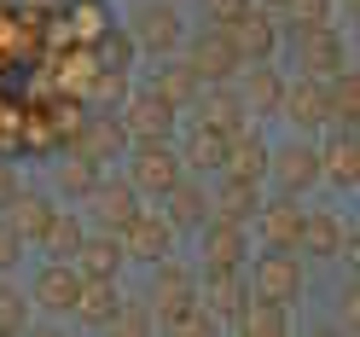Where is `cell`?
<instances>
[{
    "label": "cell",
    "instance_id": "obj_1",
    "mask_svg": "<svg viewBox=\"0 0 360 337\" xmlns=\"http://www.w3.org/2000/svg\"><path fill=\"white\" fill-rule=\"evenodd\" d=\"M186 157H180V146L169 140H134L128 151V181L140 186V198H163L174 181H186Z\"/></svg>",
    "mask_w": 360,
    "mask_h": 337
},
{
    "label": "cell",
    "instance_id": "obj_2",
    "mask_svg": "<svg viewBox=\"0 0 360 337\" xmlns=\"http://www.w3.org/2000/svg\"><path fill=\"white\" fill-rule=\"evenodd\" d=\"M128 35L140 41V53H151V58H169V53L186 47V24H180V12L169 0H140V6L128 12Z\"/></svg>",
    "mask_w": 360,
    "mask_h": 337
},
{
    "label": "cell",
    "instance_id": "obj_3",
    "mask_svg": "<svg viewBox=\"0 0 360 337\" xmlns=\"http://www.w3.org/2000/svg\"><path fill=\"white\" fill-rule=\"evenodd\" d=\"M267 181H274V192H290L302 198L326 181V163H320V146L308 140V134H297L290 146H274V163H267Z\"/></svg>",
    "mask_w": 360,
    "mask_h": 337
},
{
    "label": "cell",
    "instance_id": "obj_4",
    "mask_svg": "<svg viewBox=\"0 0 360 337\" xmlns=\"http://www.w3.org/2000/svg\"><path fill=\"white\" fill-rule=\"evenodd\" d=\"M290 58H297V70L302 76H337V70H349V53H343V41H337L331 24H297L290 30Z\"/></svg>",
    "mask_w": 360,
    "mask_h": 337
},
{
    "label": "cell",
    "instance_id": "obj_5",
    "mask_svg": "<svg viewBox=\"0 0 360 337\" xmlns=\"http://www.w3.org/2000/svg\"><path fill=\"white\" fill-rule=\"evenodd\" d=\"M151 308H157V326H163V331H180V320H186V314L198 308V285H192V274H186V267H180L174 256L157 262Z\"/></svg>",
    "mask_w": 360,
    "mask_h": 337
},
{
    "label": "cell",
    "instance_id": "obj_6",
    "mask_svg": "<svg viewBox=\"0 0 360 337\" xmlns=\"http://www.w3.org/2000/svg\"><path fill=\"white\" fill-rule=\"evenodd\" d=\"M250 297H267V303H297L302 297V250H274L267 244V256H256L250 267Z\"/></svg>",
    "mask_w": 360,
    "mask_h": 337
},
{
    "label": "cell",
    "instance_id": "obj_7",
    "mask_svg": "<svg viewBox=\"0 0 360 337\" xmlns=\"http://www.w3.org/2000/svg\"><path fill=\"white\" fill-rule=\"evenodd\" d=\"M233 35V47L244 53V64H256V58H274L279 53V18H274V6H262V0H250V6H244L238 18H227V24H221Z\"/></svg>",
    "mask_w": 360,
    "mask_h": 337
},
{
    "label": "cell",
    "instance_id": "obj_8",
    "mask_svg": "<svg viewBox=\"0 0 360 337\" xmlns=\"http://www.w3.org/2000/svg\"><path fill=\"white\" fill-rule=\"evenodd\" d=\"M186 58H192V70L204 76V82H233V76H244V53L233 47V35L221 30V24L198 30V35L186 41Z\"/></svg>",
    "mask_w": 360,
    "mask_h": 337
},
{
    "label": "cell",
    "instance_id": "obj_9",
    "mask_svg": "<svg viewBox=\"0 0 360 337\" xmlns=\"http://www.w3.org/2000/svg\"><path fill=\"white\" fill-rule=\"evenodd\" d=\"M250 221H227V215H210L204 227H198V256L204 267H244L250 262Z\"/></svg>",
    "mask_w": 360,
    "mask_h": 337
},
{
    "label": "cell",
    "instance_id": "obj_10",
    "mask_svg": "<svg viewBox=\"0 0 360 337\" xmlns=\"http://www.w3.org/2000/svg\"><path fill=\"white\" fill-rule=\"evenodd\" d=\"M198 297L210 303V314L227 331H238L244 303H250V274H244V267H204V291H198Z\"/></svg>",
    "mask_w": 360,
    "mask_h": 337
},
{
    "label": "cell",
    "instance_id": "obj_11",
    "mask_svg": "<svg viewBox=\"0 0 360 337\" xmlns=\"http://www.w3.org/2000/svg\"><path fill=\"white\" fill-rule=\"evenodd\" d=\"M122 250H128V262H163V256H174V221L163 215V210H140L122 227Z\"/></svg>",
    "mask_w": 360,
    "mask_h": 337
},
{
    "label": "cell",
    "instance_id": "obj_12",
    "mask_svg": "<svg viewBox=\"0 0 360 337\" xmlns=\"http://www.w3.org/2000/svg\"><path fill=\"white\" fill-rule=\"evenodd\" d=\"M70 146L87 151V157H99V163H117V157L134 151V134L122 122V110H117V117H110V110H94V117H82V128H76Z\"/></svg>",
    "mask_w": 360,
    "mask_h": 337
},
{
    "label": "cell",
    "instance_id": "obj_13",
    "mask_svg": "<svg viewBox=\"0 0 360 337\" xmlns=\"http://www.w3.org/2000/svg\"><path fill=\"white\" fill-rule=\"evenodd\" d=\"M256 227H262V244H274V250H302V227H308V210H302V198L274 192V198L262 204Z\"/></svg>",
    "mask_w": 360,
    "mask_h": 337
},
{
    "label": "cell",
    "instance_id": "obj_14",
    "mask_svg": "<svg viewBox=\"0 0 360 337\" xmlns=\"http://www.w3.org/2000/svg\"><path fill=\"white\" fill-rule=\"evenodd\" d=\"M174 110H180V105H169V99L146 82L140 94H128L122 122H128V134H134V140H169V134H174Z\"/></svg>",
    "mask_w": 360,
    "mask_h": 337
},
{
    "label": "cell",
    "instance_id": "obj_15",
    "mask_svg": "<svg viewBox=\"0 0 360 337\" xmlns=\"http://www.w3.org/2000/svg\"><path fill=\"white\" fill-rule=\"evenodd\" d=\"M279 117L297 128V134H314V128H326L331 122V105H326V76H297L285 87V105H279Z\"/></svg>",
    "mask_w": 360,
    "mask_h": 337
},
{
    "label": "cell",
    "instance_id": "obj_16",
    "mask_svg": "<svg viewBox=\"0 0 360 337\" xmlns=\"http://www.w3.org/2000/svg\"><path fill=\"white\" fill-rule=\"evenodd\" d=\"M82 285H87V279H82V267H76V262H47V267L35 274V291H30V297L47 308V314H76Z\"/></svg>",
    "mask_w": 360,
    "mask_h": 337
},
{
    "label": "cell",
    "instance_id": "obj_17",
    "mask_svg": "<svg viewBox=\"0 0 360 337\" xmlns=\"http://www.w3.org/2000/svg\"><path fill=\"white\" fill-rule=\"evenodd\" d=\"M198 117H204L210 128H221V134H238L244 122H250V105H244V87H233V82H204V94H198Z\"/></svg>",
    "mask_w": 360,
    "mask_h": 337
},
{
    "label": "cell",
    "instance_id": "obj_18",
    "mask_svg": "<svg viewBox=\"0 0 360 337\" xmlns=\"http://www.w3.org/2000/svg\"><path fill=\"white\" fill-rule=\"evenodd\" d=\"M320 163H326V181L331 186L360 192V128H337L331 140L320 146Z\"/></svg>",
    "mask_w": 360,
    "mask_h": 337
},
{
    "label": "cell",
    "instance_id": "obj_19",
    "mask_svg": "<svg viewBox=\"0 0 360 337\" xmlns=\"http://www.w3.org/2000/svg\"><path fill=\"white\" fill-rule=\"evenodd\" d=\"M244 105H250V117H279V105H285V76L274 70V58H256V64H244Z\"/></svg>",
    "mask_w": 360,
    "mask_h": 337
},
{
    "label": "cell",
    "instance_id": "obj_20",
    "mask_svg": "<svg viewBox=\"0 0 360 337\" xmlns=\"http://www.w3.org/2000/svg\"><path fill=\"white\" fill-rule=\"evenodd\" d=\"M215 215H227V221H256L262 215V181H250V174H227L221 169V181H215Z\"/></svg>",
    "mask_w": 360,
    "mask_h": 337
},
{
    "label": "cell",
    "instance_id": "obj_21",
    "mask_svg": "<svg viewBox=\"0 0 360 337\" xmlns=\"http://www.w3.org/2000/svg\"><path fill=\"white\" fill-rule=\"evenodd\" d=\"M210 192L204 186H198V174H186V181H174L169 192H163V215L174 221V233H198V227H204V221H210Z\"/></svg>",
    "mask_w": 360,
    "mask_h": 337
},
{
    "label": "cell",
    "instance_id": "obj_22",
    "mask_svg": "<svg viewBox=\"0 0 360 337\" xmlns=\"http://www.w3.org/2000/svg\"><path fill=\"white\" fill-rule=\"evenodd\" d=\"M87 204H94V215H99L105 233H122L128 221L140 215V186H134L128 174H122V181H99V192L87 198Z\"/></svg>",
    "mask_w": 360,
    "mask_h": 337
},
{
    "label": "cell",
    "instance_id": "obj_23",
    "mask_svg": "<svg viewBox=\"0 0 360 337\" xmlns=\"http://www.w3.org/2000/svg\"><path fill=\"white\" fill-rule=\"evenodd\" d=\"M227 140H233V134H221V128H210L204 117H192L186 140H180V157H186V169H192V174H204V169L221 174V163H227Z\"/></svg>",
    "mask_w": 360,
    "mask_h": 337
},
{
    "label": "cell",
    "instance_id": "obj_24",
    "mask_svg": "<svg viewBox=\"0 0 360 337\" xmlns=\"http://www.w3.org/2000/svg\"><path fill=\"white\" fill-rule=\"evenodd\" d=\"M151 87L163 94L169 105H198V94H204V76L192 70V58H157V70H151Z\"/></svg>",
    "mask_w": 360,
    "mask_h": 337
},
{
    "label": "cell",
    "instance_id": "obj_25",
    "mask_svg": "<svg viewBox=\"0 0 360 337\" xmlns=\"http://www.w3.org/2000/svg\"><path fill=\"white\" fill-rule=\"evenodd\" d=\"M267 163H274V146L244 122L233 140H227V163H221V169H227V174H250V181H267Z\"/></svg>",
    "mask_w": 360,
    "mask_h": 337
},
{
    "label": "cell",
    "instance_id": "obj_26",
    "mask_svg": "<svg viewBox=\"0 0 360 337\" xmlns=\"http://www.w3.org/2000/svg\"><path fill=\"white\" fill-rule=\"evenodd\" d=\"M99 181H105V174H99V157H87V151H76V146H70V157L53 169V192L70 198V204H76V198H94Z\"/></svg>",
    "mask_w": 360,
    "mask_h": 337
},
{
    "label": "cell",
    "instance_id": "obj_27",
    "mask_svg": "<svg viewBox=\"0 0 360 337\" xmlns=\"http://www.w3.org/2000/svg\"><path fill=\"white\" fill-rule=\"evenodd\" d=\"M0 215H6V221H12V227L24 233L30 244H41V239H47V227H53V215H58V204H53L47 192H18Z\"/></svg>",
    "mask_w": 360,
    "mask_h": 337
},
{
    "label": "cell",
    "instance_id": "obj_28",
    "mask_svg": "<svg viewBox=\"0 0 360 337\" xmlns=\"http://www.w3.org/2000/svg\"><path fill=\"white\" fill-rule=\"evenodd\" d=\"M117 314H122L117 279H87V285H82V303H76V320H82V326L110 331V326H117Z\"/></svg>",
    "mask_w": 360,
    "mask_h": 337
},
{
    "label": "cell",
    "instance_id": "obj_29",
    "mask_svg": "<svg viewBox=\"0 0 360 337\" xmlns=\"http://www.w3.org/2000/svg\"><path fill=\"white\" fill-rule=\"evenodd\" d=\"M122 262H128L122 233H94V239H82V250H76L82 279H117V267H122Z\"/></svg>",
    "mask_w": 360,
    "mask_h": 337
},
{
    "label": "cell",
    "instance_id": "obj_30",
    "mask_svg": "<svg viewBox=\"0 0 360 337\" xmlns=\"http://www.w3.org/2000/svg\"><path fill=\"white\" fill-rule=\"evenodd\" d=\"M343 239H349V227H343V221H337L331 210H308L302 256H343Z\"/></svg>",
    "mask_w": 360,
    "mask_h": 337
},
{
    "label": "cell",
    "instance_id": "obj_31",
    "mask_svg": "<svg viewBox=\"0 0 360 337\" xmlns=\"http://www.w3.org/2000/svg\"><path fill=\"white\" fill-rule=\"evenodd\" d=\"M326 105L337 128H360V70H337L326 82Z\"/></svg>",
    "mask_w": 360,
    "mask_h": 337
},
{
    "label": "cell",
    "instance_id": "obj_32",
    "mask_svg": "<svg viewBox=\"0 0 360 337\" xmlns=\"http://www.w3.org/2000/svg\"><path fill=\"white\" fill-rule=\"evenodd\" d=\"M134 58H140V41L128 35V24H122V30L110 24V30L94 35V64H99V70H128Z\"/></svg>",
    "mask_w": 360,
    "mask_h": 337
},
{
    "label": "cell",
    "instance_id": "obj_33",
    "mask_svg": "<svg viewBox=\"0 0 360 337\" xmlns=\"http://www.w3.org/2000/svg\"><path fill=\"white\" fill-rule=\"evenodd\" d=\"M82 239H87L82 215H76V210H58V215H53V227H47V239H41V250H47L53 262H76Z\"/></svg>",
    "mask_w": 360,
    "mask_h": 337
},
{
    "label": "cell",
    "instance_id": "obj_34",
    "mask_svg": "<svg viewBox=\"0 0 360 337\" xmlns=\"http://www.w3.org/2000/svg\"><path fill=\"white\" fill-rule=\"evenodd\" d=\"M238 331H250V337H285L290 331V308L285 303H267V297H250V303H244Z\"/></svg>",
    "mask_w": 360,
    "mask_h": 337
},
{
    "label": "cell",
    "instance_id": "obj_35",
    "mask_svg": "<svg viewBox=\"0 0 360 337\" xmlns=\"http://www.w3.org/2000/svg\"><path fill=\"white\" fill-rule=\"evenodd\" d=\"M87 105H94V110H122L128 105V70H94V82H87Z\"/></svg>",
    "mask_w": 360,
    "mask_h": 337
},
{
    "label": "cell",
    "instance_id": "obj_36",
    "mask_svg": "<svg viewBox=\"0 0 360 337\" xmlns=\"http://www.w3.org/2000/svg\"><path fill=\"white\" fill-rule=\"evenodd\" d=\"M35 303V297H30ZM30 303H24V291L0 279V337H12V331H24L30 326Z\"/></svg>",
    "mask_w": 360,
    "mask_h": 337
},
{
    "label": "cell",
    "instance_id": "obj_37",
    "mask_svg": "<svg viewBox=\"0 0 360 337\" xmlns=\"http://www.w3.org/2000/svg\"><path fill=\"white\" fill-rule=\"evenodd\" d=\"M331 6H337V0H285V18H290V24H331Z\"/></svg>",
    "mask_w": 360,
    "mask_h": 337
},
{
    "label": "cell",
    "instance_id": "obj_38",
    "mask_svg": "<svg viewBox=\"0 0 360 337\" xmlns=\"http://www.w3.org/2000/svg\"><path fill=\"white\" fill-rule=\"evenodd\" d=\"M70 24H76L87 41H94L99 30H110V24H105V6H99V0H70Z\"/></svg>",
    "mask_w": 360,
    "mask_h": 337
},
{
    "label": "cell",
    "instance_id": "obj_39",
    "mask_svg": "<svg viewBox=\"0 0 360 337\" xmlns=\"http://www.w3.org/2000/svg\"><path fill=\"white\" fill-rule=\"evenodd\" d=\"M117 331H134V337L157 331V308H146V303H122V314H117Z\"/></svg>",
    "mask_w": 360,
    "mask_h": 337
},
{
    "label": "cell",
    "instance_id": "obj_40",
    "mask_svg": "<svg viewBox=\"0 0 360 337\" xmlns=\"http://www.w3.org/2000/svg\"><path fill=\"white\" fill-rule=\"evenodd\" d=\"M24 244H30V239H24V233H18V227H12V221H6V215H0V274H6V267H12L18 256H24Z\"/></svg>",
    "mask_w": 360,
    "mask_h": 337
},
{
    "label": "cell",
    "instance_id": "obj_41",
    "mask_svg": "<svg viewBox=\"0 0 360 337\" xmlns=\"http://www.w3.org/2000/svg\"><path fill=\"white\" fill-rule=\"evenodd\" d=\"M244 6H250V0H204V18L210 24H227V18H238Z\"/></svg>",
    "mask_w": 360,
    "mask_h": 337
},
{
    "label": "cell",
    "instance_id": "obj_42",
    "mask_svg": "<svg viewBox=\"0 0 360 337\" xmlns=\"http://www.w3.org/2000/svg\"><path fill=\"white\" fill-rule=\"evenodd\" d=\"M18 192H24V181H18V169H12V163H0V210H6Z\"/></svg>",
    "mask_w": 360,
    "mask_h": 337
},
{
    "label": "cell",
    "instance_id": "obj_43",
    "mask_svg": "<svg viewBox=\"0 0 360 337\" xmlns=\"http://www.w3.org/2000/svg\"><path fill=\"white\" fill-rule=\"evenodd\" d=\"M343 326H360V274H354L349 291H343Z\"/></svg>",
    "mask_w": 360,
    "mask_h": 337
},
{
    "label": "cell",
    "instance_id": "obj_44",
    "mask_svg": "<svg viewBox=\"0 0 360 337\" xmlns=\"http://www.w3.org/2000/svg\"><path fill=\"white\" fill-rule=\"evenodd\" d=\"M343 262H349V274H360V233L343 239Z\"/></svg>",
    "mask_w": 360,
    "mask_h": 337
},
{
    "label": "cell",
    "instance_id": "obj_45",
    "mask_svg": "<svg viewBox=\"0 0 360 337\" xmlns=\"http://www.w3.org/2000/svg\"><path fill=\"white\" fill-rule=\"evenodd\" d=\"M343 6H349V18H354V24H360V0H343Z\"/></svg>",
    "mask_w": 360,
    "mask_h": 337
}]
</instances>
